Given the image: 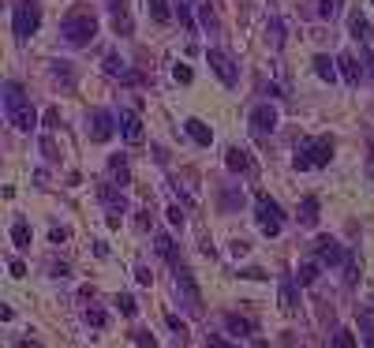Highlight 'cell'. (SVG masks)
<instances>
[{"instance_id":"1","label":"cell","mask_w":374,"mask_h":348,"mask_svg":"<svg viewBox=\"0 0 374 348\" xmlns=\"http://www.w3.org/2000/svg\"><path fill=\"white\" fill-rule=\"evenodd\" d=\"M4 116H8V124L19 128V131H34L38 128V113H34V105L23 94L19 83H4Z\"/></svg>"},{"instance_id":"2","label":"cell","mask_w":374,"mask_h":348,"mask_svg":"<svg viewBox=\"0 0 374 348\" xmlns=\"http://www.w3.org/2000/svg\"><path fill=\"white\" fill-rule=\"evenodd\" d=\"M333 162V139L329 135H311V139H300L296 142V157H292V165L300 172L307 169H322Z\"/></svg>"},{"instance_id":"3","label":"cell","mask_w":374,"mask_h":348,"mask_svg":"<svg viewBox=\"0 0 374 348\" xmlns=\"http://www.w3.org/2000/svg\"><path fill=\"white\" fill-rule=\"evenodd\" d=\"M60 38L68 45H90L94 38H98V19H94L86 8H75L72 16L60 19Z\"/></svg>"},{"instance_id":"4","label":"cell","mask_w":374,"mask_h":348,"mask_svg":"<svg viewBox=\"0 0 374 348\" xmlns=\"http://www.w3.org/2000/svg\"><path fill=\"white\" fill-rule=\"evenodd\" d=\"M38 26H42V8H38V0H19L16 11H11V30H16V38L26 42Z\"/></svg>"},{"instance_id":"5","label":"cell","mask_w":374,"mask_h":348,"mask_svg":"<svg viewBox=\"0 0 374 348\" xmlns=\"http://www.w3.org/2000/svg\"><path fill=\"white\" fill-rule=\"evenodd\" d=\"M255 221H259V229L266 236H280V229H285V213H280V206L273 203L270 195L255 198Z\"/></svg>"},{"instance_id":"6","label":"cell","mask_w":374,"mask_h":348,"mask_svg":"<svg viewBox=\"0 0 374 348\" xmlns=\"http://www.w3.org/2000/svg\"><path fill=\"white\" fill-rule=\"evenodd\" d=\"M176 292H180V303L191 315L203 311V296H198V288H195V277H191V270H183V266H176Z\"/></svg>"},{"instance_id":"7","label":"cell","mask_w":374,"mask_h":348,"mask_svg":"<svg viewBox=\"0 0 374 348\" xmlns=\"http://www.w3.org/2000/svg\"><path fill=\"white\" fill-rule=\"evenodd\" d=\"M206 64H210L213 72H217V79H221L225 86H236V83H239V72H236V64H232L229 57H225L221 49H206Z\"/></svg>"},{"instance_id":"8","label":"cell","mask_w":374,"mask_h":348,"mask_svg":"<svg viewBox=\"0 0 374 348\" xmlns=\"http://www.w3.org/2000/svg\"><path fill=\"white\" fill-rule=\"evenodd\" d=\"M86 131H90V142H109V139H113V131H116V120H113V113L94 109V113H90V124H86Z\"/></svg>"},{"instance_id":"9","label":"cell","mask_w":374,"mask_h":348,"mask_svg":"<svg viewBox=\"0 0 374 348\" xmlns=\"http://www.w3.org/2000/svg\"><path fill=\"white\" fill-rule=\"evenodd\" d=\"M314 255H318V262H326V266H337V262L348 259V255H344V247L337 244V240H329V236L314 240Z\"/></svg>"},{"instance_id":"10","label":"cell","mask_w":374,"mask_h":348,"mask_svg":"<svg viewBox=\"0 0 374 348\" xmlns=\"http://www.w3.org/2000/svg\"><path fill=\"white\" fill-rule=\"evenodd\" d=\"M273 128H277V109L273 105H259V109L251 113V131H255V135H270Z\"/></svg>"},{"instance_id":"11","label":"cell","mask_w":374,"mask_h":348,"mask_svg":"<svg viewBox=\"0 0 374 348\" xmlns=\"http://www.w3.org/2000/svg\"><path fill=\"white\" fill-rule=\"evenodd\" d=\"M101 203L109 206V225H120V213L128 210V198L120 195V191H113L109 184H105V187H101Z\"/></svg>"},{"instance_id":"12","label":"cell","mask_w":374,"mask_h":348,"mask_svg":"<svg viewBox=\"0 0 374 348\" xmlns=\"http://www.w3.org/2000/svg\"><path fill=\"white\" fill-rule=\"evenodd\" d=\"M120 131H124L128 142H142V120H139V113L120 109Z\"/></svg>"},{"instance_id":"13","label":"cell","mask_w":374,"mask_h":348,"mask_svg":"<svg viewBox=\"0 0 374 348\" xmlns=\"http://www.w3.org/2000/svg\"><path fill=\"white\" fill-rule=\"evenodd\" d=\"M337 64H341V75H344V83L348 86H359V79H363V64H359L352 52H341L337 57Z\"/></svg>"},{"instance_id":"14","label":"cell","mask_w":374,"mask_h":348,"mask_svg":"<svg viewBox=\"0 0 374 348\" xmlns=\"http://www.w3.org/2000/svg\"><path fill=\"white\" fill-rule=\"evenodd\" d=\"M109 11H113V26L120 34H131V16H128V0H109Z\"/></svg>"},{"instance_id":"15","label":"cell","mask_w":374,"mask_h":348,"mask_svg":"<svg viewBox=\"0 0 374 348\" xmlns=\"http://www.w3.org/2000/svg\"><path fill=\"white\" fill-rule=\"evenodd\" d=\"M225 330H229L236 341H247V337H251V330H255V326H251L247 318H239V315H225Z\"/></svg>"},{"instance_id":"16","label":"cell","mask_w":374,"mask_h":348,"mask_svg":"<svg viewBox=\"0 0 374 348\" xmlns=\"http://www.w3.org/2000/svg\"><path fill=\"white\" fill-rule=\"evenodd\" d=\"M280 311L296 315V281H292V277L280 281Z\"/></svg>"},{"instance_id":"17","label":"cell","mask_w":374,"mask_h":348,"mask_svg":"<svg viewBox=\"0 0 374 348\" xmlns=\"http://www.w3.org/2000/svg\"><path fill=\"white\" fill-rule=\"evenodd\" d=\"M183 128H187V135H191V139H195L198 146H210V142H213V131H210V128L203 124V120H195V116H191V120H187Z\"/></svg>"},{"instance_id":"18","label":"cell","mask_w":374,"mask_h":348,"mask_svg":"<svg viewBox=\"0 0 374 348\" xmlns=\"http://www.w3.org/2000/svg\"><path fill=\"white\" fill-rule=\"evenodd\" d=\"M225 165H229L232 172H247V169H251V157H247V150H239V146H229Z\"/></svg>"},{"instance_id":"19","label":"cell","mask_w":374,"mask_h":348,"mask_svg":"<svg viewBox=\"0 0 374 348\" xmlns=\"http://www.w3.org/2000/svg\"><path fill=\"white\" fill-rule=\"evenodd\" d=\"M105 72H109V75H120V79H128V83H135V72H131L128 64L116 57V52H109V57H105Z\"/></svg>"},{"instance_id":"20","label":"cell","mask_w":374,"mask_h":348,"mask_svg":"<svg viewBox=\"0 0 374 348\" xmlns=\"http://www.w3.org/2000/svg\"><path fill=\"white\" fill-rule=\"evenodd\" d=\"M154 247H157V255H162L165 262H172V266H180V259H176V244H172V240L162 232V236H157L154 240Z\"/></svg>"},{"instance_id":"21","label":"cell","mask_w":374,"mask_h":348,"mask_svg":"<svg viewBox=\"0 0 374 348\" xmlns=\"http://www.w3.org/2000/svg\"><path fill=\"white\" fill-rule=\"evenodd\" d=\"M314 72H318V79L333 83V79H337V60H329V57H314Z\"/></svg>"},{"instance_id":"22","label":"cell","mask_w":374,"mask_h":348,"mask_svg":"<svg viewBox=\"0 0 374 348\" xmlns=\"http://www.w3.org/2000/svg\"><path fill=\"white\" fill-rule=\"evenodd\" d=\"M300 221H303V225H318V198H314V195H307V198H303V206H300Z\"/></svg>"},{"instance_id":"23","label":"cell","mask_w":374,"mask_h":348,"mask_svg":"<svg viewBox=\"0 0 374 348\" xmlns=\"http://www.w3.org/2000/svg\"><path fill=\"white\" fill-rule=\"evenodd\" d=\"M318 281V262H303L296 270V285H314Z\"/></svg>"},{"instance_id":"24","label":"cell","mask_w":374,"mask_h":348,"mask_svg":"<svg viewBox=\"0 0 374 348\" xmlns=\"http://www.w3.org/2000/svg\"><path fill=\"white\" fill-rule=\"evenodd\" d=\"M11 240H16V247H26V244H30V225L16 221V225H11Z\"/></svg>"},{"instance_id":"25","label":"cell","mask_w":374,"mask_h":348,"mask_svg":"<svg viewBox=\"0 0 374 348\" xmlns=\"http://www.w3.org/2000/svg\"><path fill=\"white\" fill-rule=\"evenodd\" d=\"M86 322H90L94 330H105V322H109V315H105L101 307H86Z\"/></svg>"},{"instance_id":"26","label":"cell","mask_w":374,"mask_h":348,"mask_svg":"<svg viewBox=\"0 0 374 348\" xmlns=\"http://www.w3.org/2000/svg\"><path fill=\"white\" fill-rule=\"evenodd\" d=\"M109 172H113V176H120V184H128V162H124V157H109Z\"/></svg>"},{"instance_id":"27","label":"cell","mask_w":374,"mask_h":348,"mask_svg":"<svg viewBox=\"0 0 374 348\" xmlns=\"http://www.w3.org/2000/svg\"><path fill=\"white\" fill-rule=\"evenodd\" d=\"M150 16L157 23H169V0H150Z\"/></svg>"},{"instance_id":"28","label":"cell","mask_w":374,"mask_h":348,"mask_svg":"<svg viewBox=\"0 0 374 348\" xmlns=\"http://www.w3.org/2000/svg\"><path fill=\"white\" fill-rule=\"evenodd\" d=\"M116 307H120V311H124L128 318L139 315V303H135V296H128V292H124V296H116Z\"/></svg>"},{"instance_id":"29","label":"cell","mask_w":374,"mask_h":348,"mask_svg":"<svg viewBox=\"0 0 374 348\" xmlns=\"http://www.w3.org/2000/svg\"><path fill=\"white\" fill-rule=\"evenodd\" d=\"M341 11V0H318V16L322 19H333Z\"/></svg>"},{"instance_id":"30","label":"cell","mask_w":374,"mask_h":348,"mask_svg":"<svg viewBox=\"0 0 374 348\" xmlns=\"http://www.w3.org/2000/svg\"><path fill=\"white\" fill-rule=\"evenodd\" d=\"M352 38H359V42H363V38H367V19L363 16H359V11H352Z\"/></svg>"},{"instance_id":"31","label":"cell","mask_w":374,"mask_h":348,"mask_svg":"<svg viewBox=\"0 0 374 348\" xmlns=\"http://www.w3.org/2000/svg\"><path fill=\"white\" fill-rule=\"evenodd\" d=\"M333 344H337V348H352V344H356V337H352V330H341V333H337V337H333Z\"/></svg>"},{"instance_id":"32","label":"cell","mask_w":374,"mask_h":348,"mask_svg":"<svg viewBox=\"0 0 374 348\" xmlns=\"http://www.w3.org/2000/svg\"><path fill=\"white\" fill-rule=\"evenodd\" d=\"M172 75H176V83H191V68H183V64H176Z\"/></svg>"},{"instance_id":"33","label":"cell","mask_w":374,"mask_h":348,"mask_svg":"<svg viewBox=\"0 0 374 348\" xmlns=\"http://www.w3.org/2000/svg\"><path fill=\"white\" fill-rule=\"evenodd\" d=\"M165 213H169V221H172V225H183V213H180V206H169Z\"/></svg>"},{"instance_id":"34","label":"cell","mask_w":374,"mask_h":348,"mask_svg":"<svg viewBox=\"0 0 374 348\" xmlns=\"http://www.w3.org/2000/svg\"><path fill=\"white\" fill-rule=\"evenodd\" d=\"M135 277H139V285H150V281H154V274L146 270V266H139V270H135Z\"/></svg>"},{"instance_id":"35","label":"cell","mask_w":374,"mask_h":348,"mask_svg":"<svg viewBox=\"0 0 374 348\" xmlns=\"http://www.w3.org/2000/svg\"><path fill=\"white\" fill-rule=\"evenodd\" d=\"M239 277H251V281H262V277H266V270H255V266H251V270H244V274H239Z\"/></svg>"},{"instance_id":"36","label":"cell","mask_w":374,"mask_h":348,"mask_svg":"<svg viewBox=\"0 0 374 348\" xmlns=\"http://www.w3.org/2000/svg\"><path fill=\"white\" fill-rule=\"evenodd\" d=\"M135 344H154V337H150L146 330H139V333H135Z\"/></svg>"},{"instance_id":"37","label":"cell","mask_w":374,"mask_h":348,"mask_svg":"<svg viewBox=\"0 0 374 348\" xmlns=\"http://www.w3.org/2000/svg\"><path fill=\"white\" fill-rule=\"evenodd\" d=\"M232 255H236V259L247 255V244H244V240H236V244H232Z\"/></svg>"},{"instance_id":"38","label":"cell","mask_w":374,"mask_h":348,"mask_svg":"<svg viewBox=\"0 0 374 348\" xmlns=\"http://www.w3.org/2000/svg\"><path fill=\"white\" fill-rule=\"evenodd\" d=\"M169 326H172V330H176V333H180V337H183V322H180V318H176V315H169Z\"/></svg>"},{"instance_id":"39","label":"cell","mask_w":374,"mask_h":348,"mask_svg":"<svg viewBox=\"0 0 374 348\" xmlns=\"http://www.w3.org/2000/svg\"><path fill=\"white\" fill-rule=\"evenodd\" d=\"M176 4H195V0H176Z\"/></svg>"}]
</instances>
